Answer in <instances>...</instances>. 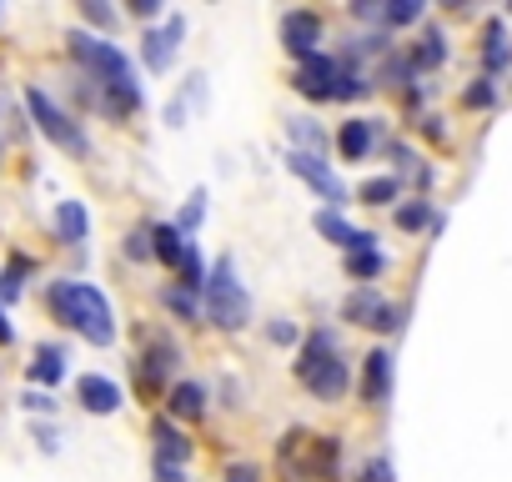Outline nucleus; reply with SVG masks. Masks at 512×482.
<instances>
[{
    "instance_id": "9d476101",
    "label": "nucleus",
    "mask_w": 512,
    "mask_h": 482,
    "mask_svg": "<svg viewBox=\"0 0 512 482\" xmlns=\"http://www.w3.org/2000/svg\"><path fill=\"white\" fill-rule=\"evenodd\" d=\"M287 166L332 206V211H342V201H347V186H342V176L327 166V156H307V151H287Z\"/></svg>"
},
{
    "instance_id": "6e6552de",
    "label": "nucleus",
    "mask_w": 512,
    "mask_h": 482,
    "mask_svg": "<svg viewBox=\"0 0 512 482\" xmlns=\"http://www.w3.org/2000/svg\"><path fill=\"white\" fill-rule=\"evenodd\" d=\"M277 31H282V51H287L292 61H307V56H317V51H322L327 21H322L317 11H287Z\"/></svg>"
},
{
    "instance_id": "4c0bfd02",
    "label": "nucleus",
    "mask_w": 512,
    "mask_h": 482,
    "mask_svg": "<svg viewBox=\"0 0 512 482\" xmlns=\"http://www.w3.org/2000/svg\"><path fill=\"white\" fill-rule=\"evenodd\" d=\"M131 16L136 21H161L166 11H161V0H141V6H131Z\"/></svg>"
},
{
    "instance_id": "2eb2a0df",
    "label": "nucleus",
    "mask_w": 512,
    "mask_h": 482,
    "mask_svg": "<svg viewBox=\"0 0 512 482\" xmlns=\"http://www.w3.org/2000/svg\"><path fill=\"white\" fill-rule=\"evenodd\" d=\"M26 377H31V387H41V392H51L56 382H66V347H61V342H36V352H31V362H26Z\"/></svg>"
},
{
    "instance_id": "aec40b11",
    "label": "nucleus",
    "mask_w": 512,
    "mask_h": 482,
    "mask_svg": "<svg viewBox=\"0 0 512 482\" xmlns=\"http://www.w3.org/2000/svg\"><path fill=\"white\" fill-rule=\"evenodd\" d=\"M287 136L297 141L292 151H307V156H322V151H327V131H322L312 116H292V121H287Z\"/></svg>"
},
{
    "instance_id": "58836bf2",
    "label": "nucleus",
    "mask_w": 512,
    "mask_h": 482,
    "mask_svg": "<svg viewBox=\"0 0 512 482\" xmlns=\"http://www.w3.org/2000/svg\"><path fill=\"white\" fill-rule=\"evenodd\" d=\"M467 106H492V86H487V81L467 86Z\"/></svg>"
},
{
    "instance_id": "c85d7f7f",
    "label": "nucleus",
    "mask_w": 512,
    "mask_h": 482,
    "mask_svg": "<svg viewBox=\"0 0 512 482\" xmlns=\"http://www.w3.org/2000/svg\"><path fill=\"white\" fill-rule=\"evenodd\" d=\"M377 21L382 26H412V21H422V6H412V0H407V6H382Z\"/></svg>"
},
{
    "instance_id": "ddd939ff",
    "label": "nucleus",
    "mask_w": 512,
    "mask_h": 482,
    "mask_svg": "<svg viewBox=\"0 0 512 482\" xmlns=\"http://www.w3.org/2000/svg\"><path fill=\"white\" fill-rule=\"evenodd\" d=\"M211 412V387L196 382V377H181L166 387V417L181 427V422H201Z\"/></svg>"
},
{
    "instance_id": "20e7f679",
    "label": "nucleus",
    "mask_w": 512,
    "mask_h": 482,
    "mask_svg": "<svg viewBox=\"0 0 512 482\" xmlns=\"http://www.w3.org/2000/svg\"><path fill=\"white\" fill-rule=\"evenodd\" d=\"M201 317L221 332H241L251 322V292L236 277L231 257H216V267L206 272V292H201Z\"/></svg>"
},
{
    "instance_id": "f3484780",
    "label": "nucleus",
    "mask_w": 512,
    "mask_h": 482,
    "mask_svg": "<svg viewBox=\"0 0 512 482\" xmlns=\"http://www.w3.org/2000/svg\"><path fill=\"white\" fill-rule=\"evenodd\" d=\"M146 236H151V262H161L166 272H176L191 241H186V236H181L171 221H146Z\"/></svg>"
},
{
    "instance_id": "5701e85b",
    "label": "nucleus",
    "mask_w": 512,
    "mask_h": 482,
    "mask_svg": "<svg viewBox=\"0 0 512 482\" xmlns=\"http://www.w3.org/2000/svg\"><path fill=\"white\" fill-rule=\"evenodd\" d=\"M161 307H166V312H171L176 322H191V327L201 322V297H191V292H181L176 282H171V287H161Z\"/></svg>"
},
{
    "instance_id": "72a5a7b5",
    "label": "nucleus",
    "mask_w": 512,
    "mask_h": 482,
    "mask_svg": "<svg viewBox=\"0 0 512 482\" xmlns=\"http://www.w3.org/2000/svg\"><path fill=\"white\" fill-rule=\"evenodd\" d=\"M186 111H191V106H186V96H171V101H166V126H171V131H181V126H186Z\"/></svg>"
},
{
    "instance_id": "0eeeda50",
    "label": "nucleus",
    "mask_w": 512,
    "mask_h": 482,
    "mask_svg": "<svg viewBox=\"0 0 512 482\" xmlns=\"http://www.w3.org/2000/svg\"><path fill=\"white\" fill-rule=\"evenodd\" d=\"M337 81H342V61L327 56V51L297 61V71H292V91L307 96V101H317V106L322 101H337Z\"/></svg>"
},
{
    "instance_id": "9b49d317",
    "label": "nucleus",
    "mask_w": 512,
    "mask_h": 482,
    "mask_svg": "<svg viewBox=\"0 0 512 482\" xmlns=\"http://www.w3.org/2000/svg\"><path fill=\"white\" fill-rule=\"evenodd\" d=\"M76 407L91 412V417H111V412L126 407V387L106 372H81L76 377Z\"/></svg>"
},
{
    "instance_id": "2f4dec72",
    "label": "nucleus",
    "mask_w": 512,
    "mask_h": 482,
    "mask_svg": "<svg viewBox=\"0 0 512 482\" xmlns=\"http://www.w3.org/2000/svg\"><path fill=\"white\" fill-rule=\"evenodd\" d=\"M81 16H86V21H96V26H116V21H121V11L96 6V0H81Z\"/></svg>"
},
{
    "instance_id": "c756f323",
    "label": "nucleus",
    "mask_w": 512,
    "mask_h": 482,
    "mask_svg": "<svg viewBox=\"0 0 512 482\" xmlns=\"http://www.w3.org/2000/svg\"><path fill=\"white\" fill-rule=\"evenodd\" d=\"M21 407H26V412L51 417V412H56V397H51V392H41V387H26V392H21Z\"/></svg>"
},
{
    "instance_id": "ea45409f",
    "label": "nucleus",
    "mask_w": 512,
    "mask_h": 482,
    "mask_svg": "<svg viewBox=\"0 0 512 482\" xmlns=\"http://www.w3.org/2000/svg\"><path fill=\"white\" fill-rule=\"evenodd\" d=\"M16 342V332H11V322H6V307H0V347H11Z\"/></svg>"
},
{
    "instance_id": "dca6fc26",
    "label": "nucleus",
    "mask_w": 512,
    "mask_h": 482,
    "mask_svg": "<svg viewBox=\"0 0 512 482\" xmlns=\"http://www.w3.org/2000/svg\"><path fill=\"white\" fill-rule=\"evenodd\" d=\"M372 146H377V121H367V116H352V121H342V131H337V156L342 161H367L372 156Z\"/></svg>"
},
{
    "instance_id": "412c9836",
    "label": "nucleus",
    "mask_w": 512,
    "mask_h": 482,
    "mask_svg": "<svg viewBox=\"0 0 512 482\" xmlns=\"http://www.w3.org/2000/svg\"><path fill=\"white\" fill-rule=\"evenodd\" d=\"M442 61H447V41H442V31H427V36L412 46V56H407L412 71H432V66H442Z\"/></svg>"
},
{
    "instance_id": "7c9ffc66",
    "label": "nucleus",
    "mask_w": 512,
    "mask_h": 482,
    "mask_svg": "<svg viewBox=\"0 0 512 482\" xmlns=\"http://www.w3.org/2000/svg\"><path fill=\"white\" fill-rule=\"evenodd\" d=\"M221 482H262V467H256V462H226Z\"/></svg>"
},
{
    "instance_id": "a878e982",
    "label": "nucleus",
    "mask_w": 512,
    "mask_h": 482,
    "mask_svg": "<svg viewBox=\"0 0 512 482\" xmlns=\"http://www.w3.org/2000/svg\"><path fill=\"white\" fill-rule=\"evenodd\" d=\"M482 61H487V71H502V66H507V36H502V26H487Z\"/></svg>"
},
{
    "instance_id": "bb28decb",
    "label": "nucleus",
    "mask_w": 512,
    "mask_h": 482,
    "mask_svg": "<svg viewBox=\"0 0 512 482\" xmlns=\"http://www.w3.org/2000/svg\"><path fill=\"white\" fill-rule=\"evenodd\" d=\"M121 257H126V262H151V236H146V226L126 231V241H121Z\"/></svg>"
},
{
    "instance_id": "cd10ccee",
    "label": "nucleus",
    "mask_w": 512,
    "mask_h": 482,
    "mask_svg": "<svg viewBox=\"0 0 512 482\" xmlns=\"http://www.w3.org/2000/svg\"><path fill=\"white\" fill-rule=\"evenodd\" d=\"M397 226H402V231H422V226H432V206H427V201L397 206Z\"/></svg>"
},
{
    "instance_id": "f257e3e1",
    "label": "nucleus",
    "mask_w": 512,
    "mask_h": 482,
    "mask_svg": "<svg viewBox=\"0 0 512 482\" xmlns=\"http://www.w3.org/2000/svg\"><path fill=\"white\" fill-rule=\"evenodd\" d=\"M66 51H71V61L86 71V81L101 91V111H106V116H116V121L141 116L146 96H141V81H136L131 56H126L116 41H106V36H96V31H71V36H66Z\"/></svg>"
},
{
    "instance_id": "f03ea898",
    "label": "nucleus",
    "mask_w": 512,
    "mask_h": 482,
    "mask_svg": "<svg viewBox=\"0 0 512 482\" xmlns=\"http://www.w3.org/2000/svg\"><path fill=\"white\" fill-rule=\"evenodd\" d=\"M46 312H51L66 332H76L81 342H91V347H116L111 302H106L91 282H76V277L46 282Z\"/></svg>"
},
{
    "instance_id": "f704fd0d",
    "label": "nucleus",
    "mask_w": 512,
    "mask_h": 482,
    "mask_svg": "<svg viewBox=\"0 0 512 482\" xmlns=\"http://www.w3.org/2000/svg\"><path fill=\"white\" fill-rule=\"evenodd\" d=\"M31 437L41 442V452H51V457L61 452V437H56V427H46V422H36V427H31Z\"/></svg>"
},
{
    "instance_id": "c9c22d12",
    "label": "nucleus",
    "mask_w": 512,
    "mask_h": 482,
    "mask_svg": "<svg viewBox=\"0 0 512 482\" xmlns=\"http://www.w3.org/2000/svg\"><path fill=\"white\" fill-rule=\"evenodd\" d=\"M151 482H186V467H166V462H151Z\"/></svg>"
},
{
    "instance_id": "1a4fd4ad",
    "label": "nucleus",
    "mask_w": 512,
    "mask_h": 482,
    "mask_svg": "<svg viewBox=\"0 0 512 482\" xmlns=\"http://www.w3.org/2000/svg\"><path fill=\"white\" fill-rule=\"evenodd\" d=\"M181 41H186V16H166V26H146L141 31V61H146V71L161 76L176 61Z\"/></svg>"
},
{
    "instance_id": "7ed1b4c3",
    "label": "nucleus",
    "mask_w": 512,
    "mask_h": 482,
    "mask_svg": "<svg viewBox=\"0 0 512 482\" xmlns=\"http://www.w3.org/2000/svg\"><path fill=\"white\" fill-rule=\"evenodd\" d=\"M297 377L302 387L317 397V402H342L347 387H352V367L347 357L337 352V337L332 332H312L297 352Z\"/></svg>"
},
{
    "instance_id": "423d86ee",
    "label": "nucleus",
    "mask_w": 512,
    "mask_h": 482,
    "mask_svg": "<svg viewBox=\"0 0 512 482\" xmlns=\"http://www.w3.org/2000/svg\"><path fill=\"white\" fill-rule=\"evenodd\" d=\"M176 367H181V347H176V337H171V332H151L146 347H141V357H136V387H141V397L166 392V382H171Z\"/></svg>"
},
{
    "instance_id": "473e14b6",
    "label": "nucleus",
    "mask_w": 512,
    "mask_h": 482,
    "mask_svg": "<svg viewBox=\"0 0 512 482\" xmlns=\"http://www.w3.org/2000/svg\"><path fill=\"white\" fill-rule=\"evenodd\" d=\"M267 337H272L277 347H297V327H292L287 317H277V322H267Z\"/></svg>"
},
{
    "instance_id": "4468645a",
    "label": "nucleus",
    "mask_w": 512,
    "mask_h": 482,
    "mask_svg": "<svg viewBox=\"0 0 512 482\" xmlns=\"http://www.w3.org/2000/svg\"><path fill=\"white\" fill-rule=\"evenodd\" d=\"M196 457V442L171 422V417H151V462H166V467H186Z\"/></svg>"
},
{
    "instance_id": "39448f33",
    "label": "nucleus",
    "mask_w": 512,
    "mask_h": 482,
    "mask_svg": "<svg viewBox=\"0 0 512 482\" xmlns=\"http://www.w3.org/2000/svg\"><path fill=\"white\" fill-rule=\"evenodd\" d=\"M26 106H31L36 131H41L51 146H61L66 156H91V136H86V126H81L71 111H61V106L51 101V91L31 86V91H26Z\"/></svg>"
},
{
    "instance_id": "6ab92c4d",
    "label": "nucleus",
    "mask_w": 512,
    "mask_h": 482,
    "mask_svg": "<svg viewBox=\"0 0 512 482\" xmlns=\"http://www.w3.org/2000/svg\"><path fill=\"white\" fill-rule=\"evenodd\" d=\"M56 236L66 241V247H76V241L91 236V211H86V201H61V206H56Z\"/></svg>"
},
{
    "instance_id": "b1692460",
    "label": "nucleus",
    "mask_w": 512,
    "mask_h": 482,
    "mask_svg": "<svg viewBox=\"0 0 512 482\" xmlns=\"http://www.w3.org/2000/svg\"><path fill=\"white\" fill-rule=\"evenodd\" d=\"M387 272V257L372 247V252H347V277L352 282H372V277H382Z\"/></svg>"
},
{
    "instance_id": "f8f14e48",
    "label": "nucleus",
    "mask_w": 512,
    "mask_h": 482,
    "mask_svg": "<svg viewBox=\"0 0 512 482\" xmlns=\"http://www.w3.org/2000/svg\"><path fill=\"white\" fill-rule=\"evenodd\" d=\"M342 317H347V322H357V327H372V332H397V327H402V307L382 302L372 287L352 292V297L342 302Z\"/></svg>"
},
{
    "instance_id": "393cba45",
    "label": "nucleus",
    "mask_w": 512,
    "mask_h": 482,
    "mask_svg": "<svg viewBox=\"0 0 512 482\" xmlns=\"http://www.w3.org/2000/svg\"><path fill=\"white\" fill-rule=\"evenodd\" d=\"M201 221H206V191H191V196H186V206H181V216H176L171 226L191 241V236L201 231Z\"/></svg>"
},
{
    "instance_id": "4be33fe9",
    "label": "nucleus",
    "mask_w": 512,
    "mask_h": 482,
    "mask_svg": "<svg viewBox=\"0 0 512 482\" xmlns=\"http://www.w3.org/2000/svg\"><path fill=\"white\" fill-rule=\"evenodd\" d=\"M397 196H402V176H372V181L357 186V201L362 206H392Z\"/></svg>"
},
{
    "instance_id": "e433bc0d",
    "label": "nucleus",
    "mask_w": 512,
    "mask_h": 482,
    "mask_svg": "<svg viewBox=\"0 0 512 482\" xmlns=\"http://www.w3.org/2000/svg\"><path fill=\"white\" fill-rule=\"evenodd\" d=\"M362 482H392V467L377 457V462H367V467H362Z\"/></svg>"
},
{
    "instance_id": "a211bd4d",
    "label": "nucleus",
    "mask_w": 512,
    "mask_h": 482,
    "mask_svg": "<svg viewBox=\"0 0 512 482\" xmlns=\"http://www.w3.org/2000/svg\"><path fill=\"white\" fill-rule=\"evenodd\" d=\"M387 392H392V357L377 347V352L362 357V397H367L372 407H382Z\"/></svg>"
}]
</instances>
